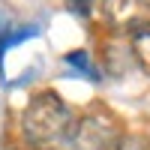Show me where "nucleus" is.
<instances>
[{
    "label": "nucleus",
    "mask_w": 150,
    "mask_h": 150,
    "mask_svg": "<svg viewBox=\"0 0 150 150\" xmlns=\"http://www.w3.org/2000/svg\"><path fill=\"white\" fill-rule=\"evenodd\" d=\"M117 150H150V144L141 138V135H126V138L120 141Z\"/></svg>",
    "instance_id": "nucleus-6"
},
{
    "label": "nucleus",
    "mask_w": 150,
    "mask_h": 150,
    "mask_svg": "<svg viewBox=\"0 0 150 150\" xmlns=\"http://www.w3.org/2000/svg\"><path fill=\"white\" fill-rule=\"evenodd\" d=\"M90 3H93V0H72V6L81 9V12H90Z\"/></svg>",
    "instance_id": "nucleus-7"
},
{
    "label": "nucleus",
    "mask_w": 150,
    "mask_h": 150,
    "mask_svg": "<svg viewBox=\"0 0 150 150\" xmlns=\"http://www.w3.org/2000/svg\"><path fill=\"white\" fill-rule=\"evenodd\" d=\"M63 60H66L69 66H75L78 72H84V75H90V78H96V72L90 69V57H87V51H69Z\"/></svg>",
    "instance_id": "nucleus-5"
},
{
    "label": "nucleus",
    "mask_w": 150,
    "mask_h": 150,
    "mask_svg": "<svg viewBox=\"0 0 150 150\" xmlns=\"http://www.w3.org/2000/svg\"><path fill=\"white\" fill-rule=\"evenodd\" d=\"M75 123H78V114L54 90H42L30 96V102L21 111V135L33 150L66 144Z\"/></svg>",
    "instance_id": "nucleus-1"
},
{
    "label": "nucleus",
    "mask_w": 150,
    "mask_h": 150,
    "mask_svg": "<svg viewBox=\"0 0 150 150\" xmlns=\"http://www.w3.org/2000/svg\"><path fill=\"white\" fill-rule=\"evenodd\" d=\"M99 18L117 36H141L150 30V0H99Z\"/></svg>",
    "instance_id": "nucleus-3"
},
{
    "label": "nucleus",
    "mask_w": 150,
    "mask_h": 150,
    "mask_svg": "<svg viewBox=\"0 0 150 150\" xmlns=\"http://www.w3.org/2000/svg\"><path fill=\"white\" fill-rule=\"evenodd\" d=\"M132 54H135V60L150 72V30H144L141 36H135V39H132Z\"/></svg>",
    "instance_id": "nucleus-4"
},
{
    "label": "nucleus",
    "mask_w": 150,
    "mask_h": 150,
    "mask_svg": "<svg viewBox=\"0 0 150 150\" xmlns=\"http://www.w3.org/2000/svg\"><path fill=\"white\" fill-rule=\"evenodd\" d=\"M123 138L126 135L111 111H87L78 117L66 147L69 150H117Z\"/></svg>",
    "instance_id": "nucleus-2"
}]
</instances>
